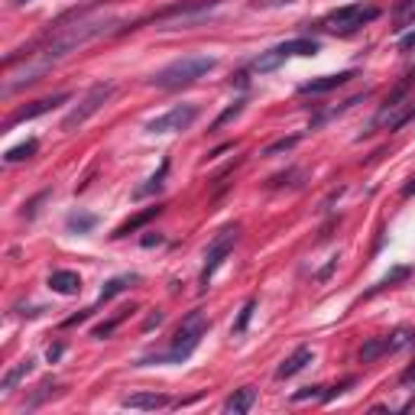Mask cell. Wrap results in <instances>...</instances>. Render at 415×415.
<instances>
[{
	"label": "cell",
	"instance_id": "obj_6",
	"mask_svg": "<svg viewBox=\"0 0 415 415\" xmlns=\"http://www.w3.org/2000/svg\"><path fill=\"white\" fill-rule=\"evenodd\" d=\"M220 0H188L185 7H172L166 13L156 17V29H192V26L204 23V20L211 17V10L218 7Z\"/></svg>",
	"mask_w": 415,
	"mask_h": 415
},
{
	"label": "cell",
	"instance_id": "obj_12",
	"mask_svg": "<svg viewBox=\"0 0 415 415\" xmlns=\"http://www.w3.org/2000/svg\"><path fill=\"white\" fill-rule=\"evenodd\" d=\"M350 78H357L354 68H348V72H338V75L312 78V81H305V85L298 88V94H324V91H334V88H344V85H348Z\"/></svg>",
	"mask_w": 415,
	"mask_h": 415
},
{
	"label": "cell",
	"instance_id": "obj_10",
	"mask_svg": "<svg viewBox=\"0 0 415 415\" xmlns=\"http://www.w3.org/2000/svg\"><path fill=\"white\" fill-rule=\"evenodd\" d=\"M415 117V101L412 98H390V101L383 104L376 110V117H373V130H399L402 124Z\"/></svg>",
	"mask_w": 415,
	"mask_h": 415
},
{
	"label": "cell",
	"instance_id": "obj_7",
	"mask_svg": "<svg viewBox=\"0 0 415 415\" xmlns=\"http://www.w3.org/2000/svg\"><path fill=\"white\" fill-rule=\"evenodd\" d=\"M380 17V7H364V4H348V7H338L334 13H328L324 17V29H331V33H341L348 36L354 33V29H360L364 23H370V20Z\"/></svg>",
	"mask_w": 415,
	"mask_h": 415
},
{
	"label": "cell",
	"instance_id": "obj_1",
	"mask_svg": "<svg viewBox=\"0 0 415 415\" xmlns=\"http://www.w3.org/2000/svg\"><path fill=\"white\" fill-rule=\"evenodd\" d=\"M114 26H117V17H114V13H107V10H85V13H78L72 23H62L59 29L49 36V43L43 46V52H36V55H43L49 65H55V62L72 55L75 49L94 43V39H101Z\"/></svg>",
	"mask_w": 415,
	"mask_h": 415
},
{
	"label": "cell",
	"instance_id": "obj_33",
	"mask_svg": "<svg viewBox=\"0 0 415 415\" xmlns=\"http://www.w3.org/2000/svg\"><path fill=\"white\" fill-rule=\"evenodd\" d=\"M399 49H402V52H412L415 49V29H409V33L399 39Z\"/></svg>",
	"mask_w": 415,
	"mask_h": 415
},
{
	"label": "cell",
	"instance_id": "obj_14",
	"mask_svg": "<svg viewBox=\"0 0 415 415\" xmlns=\"http://www.w3.org/2000/svg\"><path fill=\"white\" fill-rule=\"evenodd\" d=\"M49 289L55 296H78L81 292V276L72 270H55L49 276Z\"/></svg>",
	"mask_w": 415,
	"mask_h": 415
},
{
	"label": "cell",
	"instance_id": "obj_37",
	"mask_svg": "<svg viewBox=\"0 0 415 415\" xmlns=\"http://www.w3.org/2000/svg\"><path fill=\"white\" fill-rule=\"evenodd\" d=\"M62 350H65L62 344H52V348L46 350V357H49V364H52V360H59V357H62Z\"/></svg>",
	"mask_w": 415,
	"mask_h": 415
},
{
	"label": "cell",
	"instance_id": "obj_20",
	"mask_svg": "<svg viewBox=\"0 0 415 415\" xmlns=\"http://www.w3.org/2000/svg\"><path fill=\"white\" fill-rule=\"evenodd\" d=\"M94 224H98V218H94L91 211H75L65 218V228L72 230V234H91Z\"/></svg>",
	"mask_w": 415,
	"mask_h": 415
},
{
	"label": "cell",
	"instance_id": "obj_28",
	"mask_svg": "<svg viewBox=\"0 0 415 415\" xmlns=\"http://www.w3.org/2000/svg\"><path fill=\"white\" fill-rule=\"evenodd\" d=\"M253 312H256V298H246L244 308H240V315H237V322H234V331H237V334H244V331H246V324H250Z\"/></svg>",
	"mask_w": 415,
	"mask_h": 415
},
{
	"label": "cell",
	"instance_id": "obj_11",
	"mask_svg": "<svg viewBox=\"0 0 415 415\" xmlns=\"http://www.w3.org/2000/svg\"><path fill=\"white\" fill-rule=\"evenodd\" d=\"M72 94L68 91H62V94H52V98H39V101H33V104H26V107H20L17 114H10L7 117V124L4 127L7 130H13L17 124H23V120H33V117H43V114H49V110H55L59 104H65Z\"/></svg>",
	"mask_w": 415,
	"mask_h": 415
},
{
	"label": "cell",
	"instance_id": "obj_13",
	"mask_svg": "<svg viewBox=\"0 0 415 415\" xmlns=\"http://www.w3.org/2000/svg\"><path fill=\"white\" fill-rule=\"evenodd\" d=\"M312 360H315V350H312V348L292 350V354H289L286 360L279 364V370H276V380H289V376H296V373H298V370H305Z\"/></svg>",
	"mask_w": 415,
	"mask_h": 415
},
{
	"label": "cell",
	"instance_id": "obj_38",
	"mask_svg": "<svg viewBox=\"0 0 415 415\" xmlns=\"http://www.w3.org/2000/svg\"><path fill=\"white\" fill-rule=\"evenodd\" d=\"M399 383H402V386H409V383H415V364L409 367V370L402 373V376H399Z\"/></svg>",
	"mask_w": 415,
	"mask_h": 415
},
{
	"label": "cell",
	"instance_id": "obj_8",
	"mask_svg": "<svg viewBox=\"0 0 415 415\" xmlns=\"http://www.w3.org/2000/svg\"><path fill=\"white\" fill-rule=\"evenodd\" d=\"M240 237V224H228V228L220 230L218 237L208 244V250H204V270H202V289H208V282H211V276L218 272V266L224 263V256L234 250V244H237Z\"/></svg>",
	"mask_w": 415,
	"mask_h": 415
},
{
	"label": "cell",
	"instance_id": "obj_2",
	"mask_svg": "<svg viewBox=\"0 0 415 415\" xmlns=\"http://www.w3.org/2000/svg\"><path fill=\"white\" fill-rule=\"evenodd\" d=\"M208 328H211L208 315L204 312H188L185 322L178 324L169 350H166V354H156V357H146V360H140V367H146V364H182V360H188V357L195 354L198 344H202V338L208 334Z\"/></svg>",
	"mask_w": 415,
	"mask_h": 415
},
{
	"label": "cell",
	"instance_id": "obj_39",
	"mask_svg": "<svg viewBox=\"0 0 415 415\" xmlns=\"http://www.w3.org/2000/svg\"><path fill=\"white\" fill-rule=\"evenodd\" d=\"M412 195H415V178H412V182H409L406 188H402V198H412Z\"/></svg>",
	"mask_w": 415,
	"mask_h": 415
},
{
	"label": "cell",
	"instance_id": "obj_32",
	"mask_svg": "<svg viewBox=\"0 0 415 415\" xmlns=\"http://www.w3.org/2000/svg\"><path fill=\"white\" fill-rule=\"evenodd\" d=\"M296 0H256V10H270V7H289Z\"/></svg>",
	"mask_w": 415,
	"mask_h": 415
},
{
	"label": "cell",
	"instance_id": "obj_27",
	"mask_svg": "<svg viewBox=\"0 0 415 415\" xmlns=\"http://www.w3.org/2000/svg\"><path fill=\"white\" fill-rule=\"evenodd\" d=\"M298 140H302V136H282V140H276V143H270L266 146V150H263V156H279V153H289V150H296L298 146Z\"/></svg>",
	"mask_w": 415,
	"mask_h": 415
},
{
	"label": "cell",
	"instance_id": "obj_17",
	"mask_svg": "<svg viewBox=\"0 0 415 415\" xmlns=\"http://www.w3.org/2000/svg\"><path fill=\"white\" fill-rule=\"evenodd\" d=\"M33 367H36V360H33V357H26V360H20L17 367H10V370L4 373V380H0V390H4V396L17 390V383L26 380V376L33 373Z\"/></svg>",
	"mask_w": 415,
	"mask_h": 415
},
{
	"label": "cell",
	"instance_id": "obj_35",
	"mask_svg": "<svg viewBox=\"0 0 415 415\" xmlns=\"http://www.w3.org/2000/svg\"><path fill=\"white\" fill-rule=\"evenodd\" d=\"M162 318H166V315H162V312H153V315H150V318H146L143 331H150V328H159V324H162Z\"/></svg>",
	"mask_w": 415,
	"mask_h": 415
},
{
	"label": "cell",
	"instance_id": "obj_24",
	"mask_svg": "<svg viewBox=\"0 0 415 415\" xmlns=\"http://www.w3.org/2000/svg\"><path fill=\"white\" fill-rule=\"evenodd\" d=\"M130 312H133V308H120V312H117V315H114V318H107V322H101V324H98V328H94V331H91V334H94V338H98V341L110 338V334H114V331H117V324H120V322H124V318H127V315H130Z\"/></svg>",
	"mask_w": 415,
	"mask_h": 415
},
{
	"label": "cell",
	"instance_id": "obj_9",
	"mask_svg": "<svg viewBox=\"0 0 415 415\" xmlns=\"http://www.w3.org/2000/svg\"><path fill=\"white\" fill-rule=\"evenodd\" d=\"M198 117V104H178V107L166 110V114H159V117L146 120V133H182V130H188L192 124H195Z\"/></svg>",
	"mask_w": 415,
	"mask_h": 415
},
{
	"label": "cell",
	"instance_id": "obj_34",
	"mask_svg": "<svg viewBox=\"0 0 415 415\" xmlns=\"http://www.w3.org/2000/svg\"><path fill=\"white\" fill-rule=\"evenodd\" d=\"M43 198H46V192H43V195H36L33 198V202H29V204H26V218H36V211H39V204H43Z\"/></svg>",
	"mask_w": 415,
	"mask_h": 415
},
{
	"label": "cell",
	"instance_id": "obj_25",
	"mask_svg": "<svg viewBox=\"0 0 415 415\" xmlns=\"http://www.w3.org/2000/svg\"><path fill=\"white\" fill-rule=\"evenodd\" d=\"M383 354H386V338H370L364 348H360V364H373V360Z\"/></svg>",
	"mask_w": 415,
	"mask_h": 415
},
{
	"label": "cell",
	"instance_id": "obj_36",
	"mask_svg": "<svg viewBox=\"0 0 415 415\" xmlns=\"http://www.w3.org/2000/svg\"><path fill=\"white\" fill-rule=\"evenodd\" d=\"M162 240H166V237H162V234H146V237H143V246H146V250H150V246H159Z\"/></svg>",
	"mask_w": 415,
	"mask_h": 415
},
{
	"label": "cell",
	"instance_id": "obj_29",
	"mask_svg": "<svg viewBox=\"0 0 415 415\" xmlns=\"http://www.w3.org/2000/svg\"><path fill=\"white\" fill-rule=\"evenodd\" d=\"M240 110H244V101H234L228 110H224V114H220L218 120H214V127H211V130H220V127H224V124H230V120H234V117H240Z\"/></svg>",
	"mask_w": 415,
	"mask_h": 415
},
{
	"label": "cell",
	"instance_id": "obj_31",
	"mask_svg": "<svg viewBox=\"0 0 415 415\" xmlns=\"http://www.w3.org/2000/svg\"><path fill=\"white\" fill-rule=\"evenodd\" d=\"M324 386H305V390L302 393H296V396H292V402H305V399H324Z\"/></svg>",
	"mask_w": 415,
	"mask_h": 415
},
{
	"label": "cell",
	"instance_id": "obj_5",
	"mask_svg": "<svg viewBox=\"0 0 415 415\" xmlns=\"http://www.w3.org/2000/svg\"><path fill=\"white\" fill-rule=\"evenodd\" d=\"M114 94H117V85H110V81H104V85H94L91 91H88L85 98H81V101H78L75 107L65 114V120H62V130H65V133H75L78 127H85L88 120H91L94 114H98V110H101L104 104L114 98Z\"/></svg>",
	"mask_w": 415,
	"mask_h": 415
},
{
	"label": "cell",
	"instance_id": "obj_40",
	"mask_svg": "<svg viewBox=\"0 0 415 415\" xmlns=\"http://www.w3.org/2000/svg\"><path fill=\"white\" fill-rule=\"evenodd\" d=\"M20 4H26V0H20Z\"/></svg>",
	"mask_w": 415,
	"mask_h": 415
},
{
	"label": "cell",
	"instance_id": "obj_16",
	"mask_svg": "<svg viewBox=\"0 0 415 415\" xmlns=\"http://www.w3.org/2000/svg\"><path fill=\"white\" fill-rule=\"evenodd\" d=\"M124 409H143V412H153V409H166L169 406V396H162V393H133L120 402Z\"/></svg>",
	"mask_w": 415,
	"mask_h": 415
},
{
	"label": "cell",
	"instance_id": "obj_30",
	"mask_svg": "<svg viewBox=\"0 0 415 415\" xmlns=\"http://www.w3.org/2000/svg\"><path fill=\"white\" fill-rule=\"evenodd\" d=\"M409 272H412V266H396L393 272H386V276H383L376 289H386V286H393V282H399V279H409Z\"/></svg>",
	"mask_w": 415,
	"mask_h": 415
},
{
	"label": "cell",
	"instance_id": "obj_4",
	"mask_svg": "<svg viewBox=\"0 0 415 415\" xmlns=\"http://www.w3.org/2000/svg\"><path fill=\"white\" fill-rule=\"evenodd\" d=\"M296 55H305V59L318 55V43H315V39H305V36H298V39H289V43H282V46H272L270 52H260V55H256L250 72L266 75V72H276L282 62L296 59Z\"/></svg>",
	"mask_w": 415,
	"mask_h": 415
},
{
	"label": "cell",
	"instance_id": "obj_3",
	"mask_svg": "<svg viewBox=\"0 0 415 415\" xmlns=\"http://www.w3.org/2000/svg\"><path fill=\"white\" fill-rule=\"evenodd\" d=\"M214 65H218L214 55H182V59H176L172 65L162 68V72H156L153 85L169 88V91L172 88H185L192 81H198V78H204L208 72H214Z\"/></svg>",
	"mask_w": 415,
	"mask_h": 415
},
{
	"label": "cell",
	"instance_id": "obj_23",
	"mask_svg": "<svg viewBox=\"0 0 415 415\" xmlns=\"http://www.w3.org/2000/svg\"><path fill=\"white\" fill-rule=\"evenodd\" d=\"M412 341H415V331L412 328H396L390 338H386V354H399V350L409 348Z\"/></svg>",
	"mask_w": 415,
	"mask_h": 415
},
{
	"label": "cell",
	"instance_id": "obj_21",
	"mask_svg": "<svg viewBox=\"0 0 415 415\" xmlns=\"http://www.w3.org/2000/svg\"><path fill=\"white\" fill-rule=\"evenodd\" d=\"M166 172H169V162H162L159 172H156L153 178H146V185H136L133 188V198H146V195H156V192H162V178H166Z\"/></svg>",
	"mask_w": 415,
	"mask_h": 415
},
{
	"label": "cell",
	"instance_id": "obj_19",
	"mask_svg": "<svg viewBox=\"0 0 415 415\" xmlns=\"http://www.w3.org/2000/svg\"><path fill=\"white\" fill-rule=\"evenodd\" d=\"M133 282H136V276H114V279H110L107 286L101 289V296H98V302H94L91 308H94V312H98V308H101L104 302H110V298H114V296H120V292H124V289H130V286H133Z\"/></svg>",
	"mask_w": 415,
	"mask_h": 415
},
{
	"label": "cell",
	"instance_id": "obj_15",
	"mask_svg": "<svg viewBox=\"0 0 415 415\" xmlns=\"http://www.w3.org/2000/svg\"><path fill=\"white\" fill-rule=\"evenodd\" d=\"M253 402H256V390H253V386H240V390H234L228 399H224V412H228V415H244V412H250Z\"/></svg>",
	"mask_w": 415,
	"mask_h": 415
},
{
	"label": "cell",
	"instance_id": "obj_18",
	"mask_svg": "<svg viewBox=\"0 0 415 415\" xmlns=\"http://www.w3.org/2000/svg\"><path fill=\"white\" fill-rule=\"evenodd\" d=\"M159 211H162V208H159V204H156V208H146V211L133 214V218H130V220H124V224H120V228L114 230L110 237H114V240H120V237H130L133 230H140V228H143V224H150V220H153Z\"/></svg>",
	"mask_w": 415,
	"mask_h": 415
},
{
	"label": "cell",
	"instance_id": "obj_26",
	"mask_svg": "<svg viewBox=\"0 0 415 415\" xmlns=\"http://www.w3.org/2000/svg\"><path fill=\"white\" fill-rule=\"evenodd\" d=\"M415 26V0H402L396 10V29H409Z\"/></svg>",
	"mask_w": 415,
	"mask_h": 415
},
{
	"label": "cell",
	"instance_id": "obj_22",
	"mask_svg": "<svg viewBox=\"0 0 415 415\" xmlns=\"http://www.w3.org/2000/svg\"><path fill=\"white\" fill-rule=\"evenodd\" d=\"M36 150H39V140H26V143H20V146H10L7 153H4V162H23V159H29V156H36Z\"/></svg>",
	"mask_w": 415,
	"mask_h": 415
}]
</instances>
